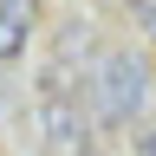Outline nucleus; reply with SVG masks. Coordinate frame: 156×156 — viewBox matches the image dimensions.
I'll use <instances>...</instances> for the list:
<instances>
[{
    "label": "nucleus",
    "instance_id": "obj_2",
    "mask_svg": "<svg viewBox=\"0 0 156 156\" xmlns=\"http://www.w3.org/2000/svg\"><path fill=\"white\" fill-rule=\"evenodd\" d=\"M39 136L58 156H78V143H85V117H78V104L58 85H46V98H39Z\"/></svg>",
    "mask_w": 156,
    "mask_h": 156
},
{
    "label": "nucleus",
    "instance_id": "obj_1",
    "mask_svg": "<svg viewBox=\"0 0 156 156\" xmlns=\"http://www.w3.org/2000/svg\"><path fill=\"white\" fill-rule=\"evenodd\" d=\"M98 98H104L111 117H130L143 104V65H136L130 52H104V65H98Z\"/></svg>",
    "mask_w": 156,
    "mask_h": 156
},
{
    "label": "nucleus",
    "instance_id": "obj_5",
    "mask_svg": "<svg viewBox=\"0 0 156 156\" xmlns=\"http://www.w3.org/2000/svg\"><path fill=\"white\" fill-rule=\"evenodd\" d=\"M0 7H7V13H26V20H33V13H39V0H0Z\"/></svg>",
    "mask_w": 156,
    "mask_h": 156
},
{
    "label": "nucleus",
    "instance_id": "obj_3",
    "mask_svg": "<svg viewBox=\"0 0 156 156\" xmlns=\"http://www.w3.org/2000/svg\"><path fill=\"white\" fill-rule=\"evenodd\" d=\"M26 39H33V20H26V13H7V7H0V65L26 52Z\"/></svg>",
    "mask_w": 156,
    "mask_h": 156
},
{
    "label": "nucleus",
    "instance_id": "obj_6",
    "mask_svg": "<svg viewBox=\"0 0 156 156\" xmlns=\"http://www.w3.org/2000/svg\"><path fill=\"white\" fill-rule=\"evenodd\" d=\"M143 156H156V130H150V136H143Z\"/></svg>",
    "mask_w": 156,
    "mask_h": 156
},
{
    "label": "nucleus",
    "instance_id": "obj_4",
    "mask_svg": "<svg viewBox=\"0 0 156 156\" xmlns=\"http://www.w3.org/2000/svg\"><path fill=\"white\" fill-rule=\"evenodd\" d=\"M130 20H136L143 33H156V0H130Z\"/></svg>",
    "mask_w": 156,
    "mask_h": 156
}]
</instances>
